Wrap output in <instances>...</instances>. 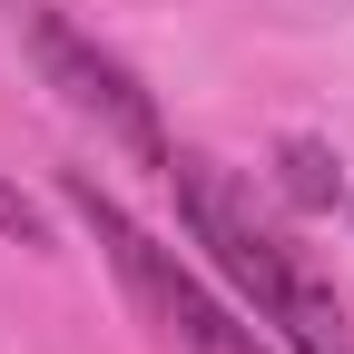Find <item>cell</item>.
Returning <instances> with one entry per match:
<instances>
[{
  "label": "cell",
  "mask_w": 354,
  "mask_h": 354,
  "mask_svg": "<svg viewBox=\"0 0 354 354\" xmlns=\"http://www.w3.org/2000/svg\"><path fill=\"white\" fill-rule=\"evenodd\" d=\"M0 227H10L20 246H50V227H39V207H30V197H10V187H0Z\"/></svg>",
  "instance_id": "cell-5"
},
{
  "label": "cell",
  "mask_w": 354,
  "mask_h": 354,
  "mask_svg": "<svg viewBox=\"0 0 354 354\" xmlns=\"http://www.w3.org/2000/svg\"><path fill=\"white\" fill-rule=\"evenodd\" d=\"M167 187H177V216H187V236L216 256V276H227V286L256 305V325H276L295 354H354V325H344L335 276H325L305 246H286V227H266V216H256V197H246L216 158L177 148V158H167Z\"/></svg>",
  "instance_id": "cell-1"
},
{
  "label": "cell",
  "mask_w": 354,
  "mask_h": 354,
  "mask_svg": "<svg viewBox=\"0 0 354 354\" xmlns=\"http://www.w3.org/2000/svg\"><path fill=\"white\" fill-rule=\"evenodd\" d=\"M10 20H20V50L39 59V79H50L59 99H69V109L109 138V148H128L138 167H158V177H167V158H177V148H167L158 99L138 88V69H128V59H109L79 20H59V10H50V0H20Z\"/></svg>",
  "instance_id": "cell-3"
},
{
  "label": "cell",
  "mask_w": 354,
  "mask_h": 354,
  "mask_svg": "<svg viewBox=\"0 0 354 354\" xmlns=\"http://www.w3.org/2000/svg\"><path fill=\"white\" fill-rule=\"evenodd\" d=\"M286 197H295V207H335V197H344V167H335V148H315V138H286Z\"/></svg>",
  "instance_id": "cell-4"
},
{
  "label": "cell",
  "mask_w": 354,
  "mask_h": 354,
  "mask_svg": "<svg viewBox=\"0 0 354 354\" xmlns=\"http://www.w3.org/2000/svg\"><path fill=\"white\" fill-rule=\"evenodd\" d=\"M69 207L88 216V236H99V256L118 266V286H128V305L148 315V335L167 344V354H266L256 344V325H236L227 305H216L187 266H177V246H158L138 216H128L99 177H69Z\"/></svg>",
  "instance_id": "cell-2"
}]
</instances>
